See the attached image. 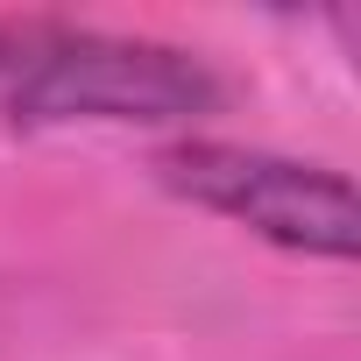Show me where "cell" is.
<instances>
[{
  "instance_id": "2",
  "label": "cell",
  "mask_w": 361,
  "mask_h": 361,
  "mask_svg": "<svg viewBox=\"0 0 361 361\" xmlns=\"http://www.w3.org/2000/svg\"><path fill=\"white\" fill-rule=\"evenodd\" d=\"M156 177L290 255H326L347 262L361 248V213H354V185L326 163H298V156H269V149H241V142H170L156 156Z\"/></svg>"
},
{
  "instance_id": "1",
  "label": "cell",
  "mask_w": 361,
  "mask_h": 361,
  "mask_svg": "<svg viewBox=\"0 0 361 361\" xmlns=\"http://www.w3.org/2000/svg\"><path fill=\"white\" fill-rule=\"evenodd\" d=\"M220 78L206 57L149 43V36H114L57 15H22L0 22V114L29 128H64V121H114V128H185L220 114Z\"/></svg>"
}]
</instances>
